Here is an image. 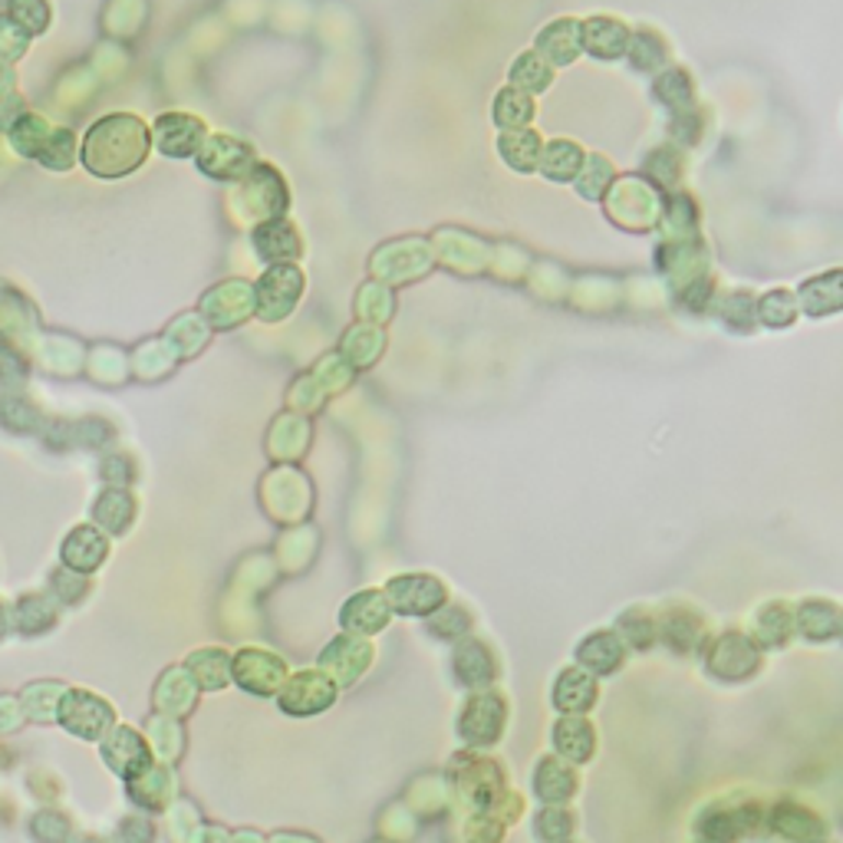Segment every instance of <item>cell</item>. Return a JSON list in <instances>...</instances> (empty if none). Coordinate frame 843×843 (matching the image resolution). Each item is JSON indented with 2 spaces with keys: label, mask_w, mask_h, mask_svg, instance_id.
<instances>
[{
  "label": "cell",
  "mask_w": 843,
  "mask_h": 843,
  "mask_svg": "<svg viewBox=\"0 0 843 843\" xmlns=\"http://www.w3.org/2000/svg\"><path fill=\"white\" fill-rule=\"evenodd\" d=\"M392 597H395L402 613H418L422 616V613L439 610L446 590L436 577H399L392 584Z\"/></svg>",
  "instance_id": "obj_1"
},
{
  "label": "cell",
  "mask_w": 843,
  "mask_h": 843,
  "mask_svg": "<svg viewBox=\"0 0 843 843\" xmlns=\"http://www.w3.org/2000/svg\"><path fill=\"white\" fill-rule=\"evenodd\" d=\"M580 44L600 60H616V57L626 54V27L620 21H610V18L587 21L580 27Z\"/></svg>",
  "instance_id": "obj_2"
},
{
  "label": "cell",
  "mask_w": 843,
  "mask_h": 843,
  "mask_svg": "<svg viewBox=\"0 0 843 843\" xmlns=\"http://www.w3.org/2000/svg\"><path fill=\"white\" fill-rule=\"evenodd\" d=\"M649 211L656 218L659 211V201H656V192L649 188V182L643 178H623L613 185V198H610V215L623 224L626 215H643Z\"/></svg>",
  "instance_id": "obj_3"
},
{
  "label": "cell",
  "mask_w": 843,
  "mask_h": 843,
  "mask_svg": "<svg viewBox=\"0 0 843 843\" xmlns=\"http://www.w3.org/2000/svg\"><path fill=\"white\" fill-rule=\"evenodd\" d=\"M538 47H541V57L547 63H574L577 54H580V24L577 21H554L541 37H538Z\"/></svg>",
  "instance_id": "obj_4"
},
{
  "label": "cell",
  "mask_w": 843,
  "mask_h": 843,
  "mask_svg": "<svg viewBox=\"0 0 843 843\" xmlns=\"http://www.w3.org/2000/svg\"><path fill=\"white\" fill-rule=\"evenodd\" d=\"M843 287V270H833V274H820L807 284H800V307L810 313V316H823V313H833V310H843V297H836L833 290Z\"/></svg>",
  "instance_id": "obj_5"
},
{
  "label": "cell",
  "mask_w": 843,
  "mask_h": 843,
  "mask_svg": "<svg viewBox=\"0 0 843 843\" xmlns=\"http://www.w3.org/2000/svg\"><path fill=\"white\" fill-rule=\"evenodd\" d=\"M505 162L518 172H534L541 169V136L531 132V129H515V132H505L501 142H498Z\"/></svg>",
  "instance_id": "obj_6"
},
{
  "label": "cell",
  "mask_w": 843,
  "mask_h": 843,
  "mask_svg": "<svg viewBox=\"0 0 843 843\" xmlns=\"http://www.w3.org/2000/svg\"><path fill=\"white\" fill-rule=\"evenodd\" d=\"M531 116H534V100H531L524 90L508 86V90L498 93V100H495V123H498L501 129L515 132V129H521L524 123H531Z\"/></svg>",
  "instance_id": "obj_7"
},
{
  "label": "cell",
  "mask_w": 843,
  "mask_h": 843,
  "mask_svg": "<svg viewBox=\"0 0 843 843\" xmlns=\"http://www.w3.org/2000/svg\"><path fill=\"white\" fill-rule=\"evenodd\" d=\"M584 169V152L577 142H551L547 152L541 155V172L554 182H567Z\"/></svg>",
  "instance_id": "obj_8"
},
{
  "label": "cell",
  "mask_w": 843,
  "mask_h": 843,
  "mask_svg": "<svg viewBox=\"0 0 843 843\" xmlns=\"http://www.w3.org/2000/svg\"><path fill=\"white\" fill-rule=\"evenodd\" d=\"M554 702L564 712H587L597 702V682L587 679L584 672H564L557 682Z\"/></svg>",
  "instance_id": "obj_9"
},
{
  "label": "cell",
  "mask_w": 843,
  "mask_h": 843,
  "mask_svg": "<svg viewBox=\"0 0 843 843\" xmlns=\"http://www.w3.org/2000/svg\"><path fill=\"white\" fill-rule=\"evenodd\" d=\"M551 80H554L551 63L541 54H534V50L518 57L515 67H511V86H518L524 93H544L551 86Z\"/></svg>",
  "instance_id": "obj_10"
},
{
  "label": "cell",
  "mask_w": 843,
  "mask_h": 843,
  "mask_svg": "<svg viewBox=\"0 0 843 843\" xmlns=\"http://www.w3.org/2000/svg\"><path fill=\"white\" fill-rule=\"evenodd\" d=\"M580 662L597 672H613L623 662V643L613 633H597L580 646Z\"/></svg>",
  "instance_id": "obj_11"
},
{
  "label": "cell",
  "mask_w": 843,
  "mask_h": 843,
  "mask_svg": "<svg viewBox=\"0 0 843 843\" xmlns=\"http://www.w3.org/2000/svg\"><path fill=\"white\" fill-rule=\"evenodd\" d=\"M626 54H630L633 67H636V70H643V73H653L656 67H662V63H666V44H662V37H659V34H653V31L636 34V37L626 44Z\"/></svg>",
  "instance_id": "obj_12"
},
{
  "label": "cell",
  "mask_w": 843,
  "mask_h": 843,
  "mask_svg": "<svg viewBox=\"0 0 843 843\" xmlns=\"http://www.w3.org/2000/svg\"><path fill=\"white\" fill-rule=\"evenodd\" d=\"M455 669L465 682H485L492 679V656L482 643H465L455 656Z\"/></svg>",
  "instance_id": "obj_13"
},
{
  "label": "cell",
  "mask_w": 843,
  "mask_h": 843,
  "mask_svg": "<svg viewBox=\"0 0 843 843\" xmlns=\"http://www.w3.org/2000/svg\"><path fill=\"white\" fill-rule=\"evenodd\" d=\"M610 178H613V165H610L603 155H590V159L584 162V175L577 178V188H580L584 198L597 201V198H603V192L610 188Z\"/></svg>",
  "instance_id": "obj_14"
},
{
  "label": "cell",
  "mask_w": 843,
  "mask_h": 843,
  "mask_svg": "<svg viewBox=\"0 0 843 843\" xmlns=\"http://www.w3.org/2000/svg\"><path fill=\"white\" fill-rule=\"evenodd\" d=\"M538 794L544 800H564L574 794V774H567V767H561L557 761H544L538 771Z\"/></svg>",
  "instance_id": "obj_15"
},
{
  "label": "cell",
  "mask_w": 843,
  "mask_h": 843,
  "mask_svg": "<svg viewBox=\"0 0 843 843\" xmlns=\"http://www.w3.org/2000/svg\"><path fill=\"white\" fill-rule=\"evenodd\" d=\"M758 316H761L767 326H787V323H794V316H797V303H794V297H790L787 290H771V293L761 297Z\"/></svg>",
  "instance_id": "obj_16"
},
{
  "label": "cell",
  "mask_w": 843,
  "mask_h": 843,
  "mask_svg": "<svg viewBox=\"0 0 843 843\" xmlns=\"http://www.w3.org/2000/svg\"><path fill=\"white\" fill-rule=\"evenodd\" d=\"M800 626L810 639H827L836 630V610L830 603H804Z\"/></svg>",
  "instance_id": "obj_17"
},
{
  "label": "cell",
  "mask_w": 843,
  "mask_h": 843,
  "mask_svg": "<svg viewBox=\"0 0 843 843\" xmlns=\"http://www.w3.org/2000/svg\"><path fill=\"white\" fill-rule=\"evenodd\" d=\"M698 623L692 620V616H685V613H669L666 616V623H662V636H666V643L669 646H675V649H689L698 636Z\"/></svg>",
  "instance_id": "obj_18"
},
{
  "label": "cell",
  "mask_w": 843,
  "mask_h": 843,
  "mask_svg": "<svg viewBox=\"0 0 843 843\" xmlns=\"http://www.w3.org/2000/svg\"><path fill=\"white\" fill-rule=\"evenodd\" d=\"M593 744V731L584 725V721H561L557 725V748L570 758V761H580V751L577 744Z\"/></svg>",
  "instance_id": "obj_19"
}]
</instances>
